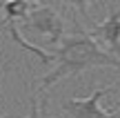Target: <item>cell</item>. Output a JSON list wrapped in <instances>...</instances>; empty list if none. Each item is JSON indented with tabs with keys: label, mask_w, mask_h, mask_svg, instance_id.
<instances>
[{
	"label": "cell",
	"mask_w": 120,
	"mask_h": 118,
	"mask_svg": "<svg viewBox=\"0 0 120 118\" xmlns=\"http://www.w3.org/2000/svg\"><path fill=\"white\" fill-rule=\"evenodd\" d=\"M53 67L49 74L42 76L40 87L49 89L53 83L67 78V76H78L87 69H96V67H120V60L107 53L102 47H98L94 38L78 25V31L73 36H64L58 49L53 51Z\"/></svg>",
	"instance_id": "obj_1"
},
{
	"label": "cell",
	"mask_w": 120,
	"mask_h": 118,
	"mask_svg": "<svg viewBox=\"0 0 120 118\" xmlns=\"http://www.w3.org/2000/svg\"><path fill=\"white\" fill-rule=\"evenodd\" d=\"M20 25H22V31L27 34L25 36L27 42L45 40V45H49V47H58L64 38V20L51 4L40 2Z\"/></svg>",
	"instance_id": "obj_2"
},
{
	"label": "cell",
	"mask_w": 120,
	"mask_h": 118,
	"mask_svg": "<svg viewBox=\"0 0 120 118\" xmlns=\"http://www.w3.org/2000/svg\"><path fill=\"white\" fill-rule=\"evenodd\" d=\"M111 91H116V87H100L96 89L91 96L87 98H69V100L60 103V109L71 118H113L111 111H107L100 100L105 96H109Z\"/></svg>",
	"instance_id": "obj_3"
},
{
	"label": "cell",
	"mask_w": 120,
	"mask_h": 118,
	"mask_svg": "<svg viewBox=\"0 0 120 118\" xmlns=\"http://www.w3.org/2000/svg\"><path fill=\"white\" fill-rule=\"evenodd\" d=\"M94 40H100L105 45V51L111 53L113 58L120 60V7L111 9L109 16L105 18L102 22L91 27V31H87Z\"/></svg>",
	"instance_id": "obj_4"
},
{
	"label": "cell",
	"mask_w": 120,
	"mask_h": 118,
	"mask_svg": "<svg viewBox=\"0 0 120 118\" xmlns=\"http://www.w3.org/2000/svg\"><path fill=\"white\" fill-rule=\"evenodd\" d=\"M40 2H27V0H13V2H2L0 9H2V16H4V22H22Z\"/></svg>",
	"instance_id": "obj_5"
},
{
	"label": "cell",
	"mask_w": 120,
	"mask_h": 118,
	"mask_svg": "<svg viewBox=\"0 0 120 118\" xmlns=\"http://www.w3.org/2000/svg\"><path fill=\"white\" fill-rule=\"evenodd\" d=\"M49 98H47V94H42V96H34L31 98V109H29V116L27 118H51L49 116Z\"/></svg>",
	"instance_id": "obj_6"
},
{
	"label": "cell",
	"mask_w": 120,
	"mask_h": 118,
	"mask_svg": "<svg viewBox=\"0 0 120 118\" xmlns=\"http://www.w3.org/2000/svg\"><path fill=\"white\" fill-rule=\"evenodd\" d=\"M0 27H4V16H2V9H0Z\"/></svg>",
	"instance_id": "obj_7"
}]
</instances>
